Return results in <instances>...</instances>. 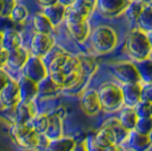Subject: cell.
<instances>
[{"label":"cell","mask_w":152,"mask_h":151,"mask_svg":"<svg viewBox=\"0 0 152 151\" xmlns=\"http://www.w3.org/2000/svg\"><path fill=\"white\" fill-rule=\"evenodd\" d=\"M47 67L49 77L59 88L65 90L76 84L83 75L82 60L66 52L51 60Z\"/></svg>","instance_id":"cell-1"},{"label":"cell","mask_w":152,"mask_h":151,"mask_svg":"<svg viewBox=\"0 0 152 151\" xmlns=\"http://www.w3.org/2000/svg\"><path fill=\"white\" fill-rule=\"evenodd\" d=\"M125 49L128 56L135 62L149 58L152 52L146 33L140 29H133L128 32L125 40Z\"/></svg>","instance_id":"cell-2"},{"label":"cell","mask_w":152,"mask_h":151,"mask_svg":"<svg viewBox=\"0 0 152 151\" xmlns=\"http://www.w3.org/2000/svg\"><path fill=\"white\" fill-rule=\"evenodd\" d=\"M90 35L93 49L99 54H108L113 51L118 42V37L116 31L106 25L95 27L94 31L90 33Z\"/></svg>","instance_id":"cell-3"},{"label":"cell","mask_w":152,"mask_h":151,"mask_svg":"<svg viewBox=\"0 0 152 151\" xmlns=\"http://www.w3.org/2000/svg\"><path fill=\"white\" fill-rule=\"evenodd\" d=\"M98 95L101 102V108L106 111H115L123 106L121 89L116 83H103L98 91Z\"/></svg>","instance_id":"cell-4"},{"label":"cell","mask_w":152,"mask_h":151,"mask_svg":"<svg viewBox=\"0 0 152 151\" xmlns=\"http://www.w3.org/2000/svg\"><path fill=\"white\" fill-rule=\"evenodd\" d=\"M10 135L15 143L24 149H35L40 143V134L35 132L28 124H13L10 127Z\"/></svg>","instance_id":"cell-5"},{"label":"cell","mask_w":152,"mask_h":151,"mask_svg":"<svg viewBox=\"0 0 152 151\" xmlns=\"http://www.w3.org/2000/svg\"><path fill=\"white\" fill-rule=\"evenodd\" d=\"M95 9V0H76L66 10V23H78L88 21Z\"/></svg>","instance_id":"cell-6"},{"label":"cell","mask_w":152,"mask_h":151,"mask_svg":"<svg viewBox=\"0 0 152 151\" xmlns=\"http://www.w3.org/2000/svg\"><path fill=\"white\" fill-rule=\"evenodd\" d=\"M110 73L123 84L129 83H141L139 70L135 63L132 62H121L110 65Z\"/></svg>","instance_id":"cell-7"},{"label":"cell","mask_w":152,"mask_h":151,"mask_svg":"<svg viewBox=\"0 0 152 151\" xmlns=\"http://www.w3.org/2000/svg\"><path fill=\"white\" fill-rule=\"evenodd\" d=\"M23 76L30 78L35 83H39L48 76V67L43 62V58L30 56L23 66Z\"/></svg>","instance_id":"cell-8"},{"label":"cell","mask_w":152,"mask_h":151,"mask_svg":"<svg viewBox=\"0 0 152 151\" xmlns=\"http://www.w3.org/2000/svg\"><path fill=\"white\" fill-rule=\"evenodd\" d=\"M131 0H95V9L104 17H117L125 13Z\"/></svg>","instance_id":"cell-9"},{"label":"cell","mask_w":152,"mask_h":151,"mask_svg":"<svg viewBox=\"0 0 152 151\" xmlns=\"http://www.w3.org/2000/svg\"><path fill=\"white\" fill-rule=\"evenodd\" d=\"M0 102L7 108H15L20 102L18 81L10 78L0 91Z\"/></svg>","instance_id":"cell-10"},{"label":"cell","mask_w":152,"mask_h":151,"mask_svg":"<svg viewBox=\"0 0 152 151\" xmlns=\"http://www.w3.org/2000/svg\"><path fill=\"white\" fill-rule=\"evenodd\" d=\"M53 45H55V41L50 34L35 33L31 40L32 56L43 58L52 49Z\"/></svg>","instance_id":"cell-11"},{"label":"cell","mask_w":152,"mask_h":151,"mask_svg":"<svg viewBox=\"0 0 152 151\" xmlns=\"http://www.w3.org/2000/svg\"><path fill=\"white\" fill-rule=\"evenodd\" d=\"M81 107L82 110L88 116H95L101 110V102L98 95V91L89 90L84 92L81 100Z\"/></svg>","instance_id":"cell-12"},{"label":"cell","mask_w":152,"mask_h":151,"mask_svg":"<svg viewBox=\"0 0 152 151\" xmlns=\"http://www.w3.org/2000/svg\"><path fill=\"white\" fill-rule=\"evenodd\" d=\"M123 95V105L126 107H135L141 101V83L123 84L121 86Z\"/></svg>","instance_id":"cell-13"},{"label":"cell","mask_w":152,"mask_h":151,"mask_svg":"<svg viewBox=\"0 0 152 151\" xmlns=\"http://www.w3.org/2000/svg\"><path fill=\"white\" fill-rule=\"evenodd\" d=\"M14 124L16 125H26L37 115V110L34 107V102H19L16 106Z\"/></svg>","instance_id":"cell-14"},{"label":"cell","mask_w":152,"mask_h":151,"mask_svg":"<svg viewBox=\"0 0 152 151\" xmlns=\"http://www.w3.org/2000/svg\"><path fill=\"white\" fill-rule=\"evenodd\" d=\"M20 102H31L38 97V83L23 76L18 81Z\"/></svg>","instance_id":"cell-15"},{"label":"cell","mask_w":152,"mask_h":151,"mask_svg":"<svg viewBox=\"0 0 152 151\" xmlns=\"http://www.w3.org/2000/svg\"><path fill=\"white\" fill-rule=\"evenodd\" d=\"M28 52L23 48V47H18L14 50L7 51V65L9 68L12 69H22L23 66L25 65L26 60L28 59Z\"/></svg>","instance_id":"cell-16"},{"label":"cell","mask_w":152,"mask_h":151,"mask_svg":"<svg viewBox=\"0 0 152 151\" xmlns=\"http://www.w3.org/2000/svg\"><path fill=\"white\" fill-rule=\"evenodd\" d=\"M66 26H67L70 37L78 43L84 42L90 37L91 29H90L88 21L78 22V23H66Z\"/></svg>","instance_id":"cell-17"},{"label":"cell","mask_w":152,"mask_h":151,"mask_svg":"<svg viewBox=\"0 0 152 151\" xmlns=\"http://www.w3.org/2000/svg\"><path fill=\"white\" fill-rule=\"evenodd\" d=\"M126 143L132 151H148L151 147L149 136L145 134H141L136 131H131L126 140Z\"/></svg>","instance_id":"cell-18"},{"label":"cell","mask_w":152,"mask_h":151,"mask_svg":"<svg viewBox=\"0 0 152 151\" xmlns=\"http://www.w3.org/2000/svg\"><path fill=\"white\" fill-rule=\"evenodd\" d=\"M63 117L59 114L49 115L48 126H47L45 133H43L45 135V138L48 140H55V139L63 136Z\"/></svg>","instance_id":"cell-19"},{"label":"cell","mask_w":152,"mask_h":151,"mask_svg":"<svg viewBox=\"0 0 152 151\" xmlns=\"http://www.w3.org/2000/svg\"><path fill=\"white\" fill-rule=\"evenodd\" d=\"M66 10L67 8L63 6L61 4H53L50 6L43 7V12L42 13L45 15V17L50 21V23L53 26H57L59 24H61L65 17H66Z\"/></svg>","instance_id":"cell-20"},{"label":"cell","mask_w":152,"mask_h":151,"mask_svg":"<svg viewBox=\"0 0 152 151\" xmlns=\"http://www.w3.org/2000/svg\"><path fill=\"white\" fill-rule=\"evenodd\" d=\"M76 141L69 136H60L55 140H49L45 147V151H73Z\"/></svg>","instance_id":"cell-21"},{"label":"cell","mask_w":152,"mask_h":151,"mask_svg":"<svg viewBox=\"0 0 152 151\" xmlns=\"http://www.w3.org/2000/svg\"><path fill=\"white\" fill-rule=\"evenodd\" d=\"M93 138H94L95 142L100 147H102V148H108V147H110V145L116 143L114 132H113V130L107 124H103L93 134Z\"/></svg>","instance_id":"cell-22"},{"label":"cell","mask_w":152,"mask_h":151,"mask_svg":"<svg viewBox=\"0 0 152 151\" xmlns=\"http://www.w3.org/2000/svg\"><path fill=\"white\" fill-rule=\"evenodd\" d=\"M117 119L124 128H126L127 131L131 132L135 128V125H136V122L139 119V117L135 113L134 107H125L119 111Z\"/></svg>","instance_id":"cell-23"},{"label":"cell","mask_w":152,"mask_h":151,"mask_svg":"<svg viewBox=\"0 0 152 151\" xmlns=\"http://www.w3.org/2000/svg\"><path fill=\"white\" fill-rule=\"evenodd\" d=\"M2 33H4V39H2L4 50L10 51L20 47V43H22V35H20V33H18L14 29L7 30V31L2 32Z\"/></svg>","instance_id":"cell-24"},{"label":"cell","mask_w":152,"mask_h":151,"mask_svg":"<svg viewBox=\"0 0 152 151\" xmlns=\"http://www.w3.org/2000/svg\"><path fill=\"white\" fill-rule=\"evenodd\" d=\"M33 27L37 33H42V34H51L53 31L55 26L50 23V21L45 17L43 13H38L33 16Z\"/></svg>","instance_id":"cell-25"},{"label":"cell","mask_w":152,"mask_h":151,"mask_svg":"<svg viewBox=\"0 0 152 151\" xmlns=\"http://www.w3.org/2000/svg\"><path fill=\"white\" fill-rule=\"evenodd\" d=\"M136 25L137 29L145 33L152 31V7L150 5H144L142 12L136 19Z\"/></svg>","instance_id":"cell-26"},{"label":"cell","mask_w":152,"mask_h":151,"mask_svg":"<svg viewBox=\"0 0 152 151\" xmlns=\"http://www.w3.org/2000/svg\"><path fill=\"white\" fill-rule=\"evenodd\" d=\"M60 89L61 88H59L48 75L45 78H43L42 81H40L38 83V95L41 98L51 97V95H56Z\"/></svg>","instance_id":"cell-27"},{"label":"cell","mask_w":152,"mask_h":151,"mask_svg":"<svg viewBox=\"0 0 152 151\" xmlns=\"http://www.w3.org/2000/svg\"><path fill=\"white\" fill-rule=\"evenodd\" d=\"M104 124H107L113 130L117 144H123V143L126 142L127 138H128V134H129V131H127L126 128H124L117 118H110Z\"/></svg>","instance_id":"cell-28"},{"label":"cell","mask_w":152,"mask_h":151,"mask_svg":"<svg viewBox=\"0 0 152 151\" xmlns=\"http://www.w3.org/2000/svg\"><path fill=\"white\" fill-rule=\"evenodd\" d=\"M136 67L139 70L141 82L152 83V59L149 57L146 59L136 62Z\"/></svg>","instance_id":"cell-29"},{"label":"cell","mask_w":152,"mask_h":151,"mask_svg":"<svg viewBox=\"0 0 152 151\" xmlns=\"http://www.w3.org/2000/svg\"><path fill=\"white\" fill-rule=\"evenodd\" d=\"M48 120H49L48 114H37L28 123V125L38 134H43L48 126Z\"/></svg>","instance_id":"cell-30"},{"label":"cell","mask_w":152,"mask_h":151,"mask_svg":"<svg viewBox=\"0 0 152 151\" xmlns=\"http://www.w3.org/2000/svg\"><path fill=\"white\" fill-rule=\"evenodd\" d=\"M145 4H143L142 1L140 0H131L129 5L127 6L126 10H125V15L128 21L133 22V23H136V19L139 17V15L141 14L143 7H144Z\"/></svg>","instance_id":"cell-31"},{"label":"cell","mask_w":152,"mask_h":151,"mask_svg":"<svg viewBox=\"0 0 152 151\" xmlns=\"http://www.w3.org/2000/svg\"><path fill=\"white\" fill-rule=\"evenodd\" d=\"M28 16V10L24 5L17 4L14 7V9L12 10V13L9 14V18L13 21L15 24H20L24 23Z\"/></svg>","instance_id":"cell-32"},{"label":"cell","mask_w":152,"mask_h":151,"mask_svg":"<svg viewBox=\"0 0 152 151\" xmlns=\"http://www.w3.org/2000/svg\"><path fill=\"white\" fill-rule=\"evenodd\" d=\"M134 131L141 133V134L149 135V133L152 131V117L139 118L137 122H136V125H135Z\"/></svg>","instance_id":"cell-33"},{"label":"cell","mask_w":152,"mask_h":151,"mask_svg":"<svg viewBox=\"0 0 152 151\" xmlns=\"http://www.w3.org/2000/svg\"><path fill=\"white\" fill-rule=\"evenodd\" d=\"M135 113L137 115L139 118H143V117H151V110H152V103L148 102V101L141 100L134 107Z\"/></svg>","instance_id":"cell-34"},{"label":"cell","mask_w":152,"mask_h":151,"mask_svg":"<svg viewBox=\"0 0 152 151\" xmlns=\"http://www.w3.org/2000/svg\"><path fill=\"white\" fill-rule=\"evenodd\" d=\"M141 100L152 103V83H144L141 89Z\"/></svg>","instance_id":"cell-35"},{"label":"cell","mask_w":152,"mask_h":151,"mask_svg":"<svg viewBox=\"0 0 152 151\" xmlns=\"http://www.w3.org/2000/svg\"><path fill=\"white\" fill-rule=\"evenodd\" d=\"M84 143H85V145H86L88 151H104V148L100 147V145L95 142L93 135L89 136V138L84 141Z\"/></svg>","instance_id":"cell-36"},{"label":"cell","mask_w":152,"mask_h":151,"mask_svg":"<svg viewBox=\"0 0 152 151\" xmlns=\"http://www.w3.org/2000/svg\"><path fill=\"white\" fill-rule=\"evenodd\" d=\"M17 5L16 0H4L2 2V16H9V14L12 13V10L14 9V7Z\"/></svg>","instance_id":"cell-37"},{"label":"cell","mask_w":152,"mask_h":151,"mask_svg":"<svg viewBox=\"0 0 152 151\" xmlns=\"http://www.w3.org/2000/svg\"><path fill=\"white\" fill-rule=\"evenodd\" d=\"M9 80H10L9 75L7 74L4 69H0V91L4 89V86L8 83Z\"/></svg>","instance_id":"cell-38"},{"label":"cell","mask_w":152,"mask_h":151,"mask_svg":"<svg viewBox=\"0 0 152 151\" xmlns=\"http://www.w3.org/2000/svg\"><path fill=\"white\" fill-rule=\"evenodd\" d=\"M7 65V51H0V69H4V67Z\"/></svg>","instance_id":"cell-39"},{"label":"cell","mask_w":152,"mask_h":151,"mask_svg":"<svg viewBox=\"0 0 152 151\" xmlns=\"http://www.w3.org/2000/svg\"><path fill=\"white\" fill-rule=\"evenodd\" d=\"M104 151H126L121 144H117V143H115V144L110 145V147H108V148H104Z\"/></svg>","instance_id":"cell-40"},{"label":"cell","mask_w":152,"mask_h":151,"mask_svg":"<svg viewBox=\"0 0 152 151\" xmlns=\"http://www.w3.org/2000/svg\"><path fill=\"white\" fill-rule=\"evenodd\" d=\"M37 1L39 2V5H41L43 7L50 6V5H53V4L58 2V0H37Z\"/></svg>","instance_id":"cell-41"},{"label":"cell","mask_w":152,"mask_h":151,"mask_svg":"<svg viewBox=\"0 0 152 151\" xmlns=\"http://www.w3.org/2000/svg\"><path fill=\"white\" fill-rule=\"evenodd\" d=\"M73 151H88L86 149V145L84 142H81V143H76L75 148L73 149Z\"/></svg>","instance_id":"cell-42"},{"label":"cell","mask_w":152,"mask_h":151,"mask_svg":"<svg viewBox=\"0 0 152 151\" xmlns=\"http://www.w3.org/2000/svg\"><path fill=\"white\" fill-rule=\"evenodd\" d=\"M76 0H58V2L59 4H61L63 6H65L66 8H68V7H70L74 2H75Z\"/></svg>","instance_id":"cell-43"},{"label":"cell","mask_w":152,"mask_h":151,"mask_svg":"<svg viewBox=\"0 0 152 151\" xmlns=\"http://www.w3.org/2000/svg\"><path fill=\"white\" fill-rule=\"evenodd\" d=\"M146 35H148V39H149V43H150V48H151V51H152V31L148 32Z\"/></svg>","instance_id":"cell-44"},{"label":"cell","mask_w":152,"mask_h":151,"mask_svg":"<svg viewBox=\"0 0 152 151\" xmlns=\"http://www.w3.org/2000/svg\"><path fill=\"white\" fill-rule=\"evenodd\" d=\"M2 39H4V33L0 32V51L4 50V45H2Z\"/></svg>","instance_id":"cell-45"},{"label":"cell","mask_w":152,"mask_h":151,"mask_svg":"<svg viewBox=\"0 0 152 151\" xmlns=\"http://www.w3.org/2000/svg\"><path fill=\"white\" fill-rule=\"evenodd\" d=\"M140 1H142V2L145 4V5H149L150 2H152V0H140Z\"/></svg>","instance_id":"cell-46"},{"label":"cell","mask_w":152,"mask_h":151,"mask_svg":"<svg viewBox=\"0 0 152 151\" xmlns=\"http://www.w3.org/2000/svg\"><path fill=\"white\" fill-rule=\"evenodd\" d=\"M148 136H149V140H150V144H151V147H152V131L149 133V135H148Z\"/></svg>","instance_id":"cell-47"},{"label":"cell","mask_w":152,"mask_h":151,"mask_svg":"<svg viewBox=\"0 0 152 151\" xmlns=\"http://www.w3.org/2000/svg\"><path fill=\"white\" fill-rule=\"evenodd\" d=\"M2 2H4V0H0V15L2 13Z\"/></svg>","instance_id":"cell-48"},{"label":"cell","mask_w":152,"mask_h":151,"mask_svg":"<svg viewBox=\"0 0 152 151\" xmlns=\"http://www.w3.org/2000/svg\"><path fill=\"white\" fill-rule=\"evenodd\" d=\"M149 5H150V6H151V7H152V2H150V4H149Z\"/></svg>","instance_id":"cell-49"},{"label":"cell","mask_w":152,"mask_h":151,"mask_svg":"<svg viewBox=\"0 0 152 151\" xmlns=\"http://www.w3.org/2000/svg\"><path fill=\"white\" fill-rule=\"evenodd\" d=\"M151 117H152V110H151Z\"/></svg>","instance_id":"cell-50"},{"label":"cell","mask_w":152,"mask_h":151,"mask_svg":"<svg viewBox=\"0 0 152 151\" xmlns=\"http://www.w3.org/2000/svg\"><path fill=\"white\" fill-rule=\"evenodd\" d=\"M16 1H18V0H16Z\"/></svg>","instance_id":"cell-51"}]
</instances>
